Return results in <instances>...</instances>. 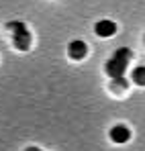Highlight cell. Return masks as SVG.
I'll return each mask as SVG.
<instances>
[{
	"instance_id": "6da1fadb",
	"label": "cell",
	"mask_w": 145,
	"mask_h": 151,
	"mask_svg": "<svg viewBox=\"0 0 145 151\" xmlns=\"http://www.w3.org/2000/svg\"><path fill=\"white\" fill-rule=\"evenodd\" d=\"M133 57V51L129 47H121L113 53V57L106 61V74L110 78H119V76H125V70L129 65V59Z\"/></svg>"
},
{
	"instance_id": "ba28073f",
	"label": "cell",
	"mask_w": 145,
	"mask_h": 151,
	"mask_svg": "<svg viewBox=\"0 0 145 151\" xmlns=\"http://www.w3.org/2000/svg\"><path fill=\"white\" fill-rule=\"evenodd\" d=\"M25 151H41L39 147H29V149H25Z\"/></svg>"
},
{
	"instance_id": "5b68a950",
	"label": "cell",
	"mask_w": 145,
	"mask_h": 151,
	"mask_svg": "<svg viewBox=\"0 0 145 151\" xmlns=\"http://www.w3.org/2000/svg\"><path fill=\"white\" fill-rule=\"evenodd\" d=\"M68 53H70V57H72V59H82V57H86L88 47H86V43H84V41L76 39V41H72V43H70Z\"/></svg>"
},
{
	"instance_id": "7a4b0ae2",
	"label": "cell",
	"mask_w": 145,
	"mask_h": 151,
	"mask_svg": "<svg viewBox=\"0 0 145 151\" xmlns=\"http://www.w3.org/2000/svg\"><path fill=\"white\" fill-rule=\"evenodd\" d=\"M6 29L12 31V41H14V47L17 49L27 51L31 47V33H29V29H27L25 23H21V21H10L6 25Z\"/></svg>"
},
{
	"instance_id": "8992f818",
	"label": "cell",
	"mask_w": 145,
	"mask_h": 151,
	"mask_svg": "<svg viewBox=\"0 0 145 151\" xmlns=\"http://www.w3.org/2000/svg\"><path fill=\"white\" fill-rule=\"evenodd\" d=\"M131 76H133V82H135V84H139V86H145V65H139V68H135Z\"/></svg>"
},
{
	"instance_id": "3957f363",
	"label": "cell",
	"mask_w": 145,
	"mask_h": 151,
	"mask_svg": "<svg viewBox=\"0 0 145 151\" xmlns=\"http://www.w3.org/2000/svg\"><path fill=\"white\" fill-rule=\"evenodd\" d=\"M129 139H131V131L125 125H115L110 129V141H113V143L123 145V143H127Z\"/></svg>"
},
{
	"instance_id": "277c9868",
	"label": "cell",
	"mask_w": 145,
	"mask_h": 151,
	"mask_svg": "<svg viewBox=\"0 0 145 151\" xmlns=\"http://www.w3.org/2000/svg\"><path fill=\"white\" fill-rule=\"evenodd\" d=\"M94 31H96L98 37H113L117 33V23H113V21H98Z\"/></svg>"
},
{
	"instance_id": "52a82bcc",
	"label": "cell",
	"mask_w": 145,
	"mask_h": 151,
	"mask_svg": "<svg viewBox=\"0 0 145 151\" xmlns=\"http://www.w3.org/2000/svg\"><path fill=\"white\" fill-rule=\"evenodd\" d=\"M113 86H115V88H123V90H125V88L129 86V82H127L123 76H119V78H113Z\"/></svg>"
}]
</instances>
